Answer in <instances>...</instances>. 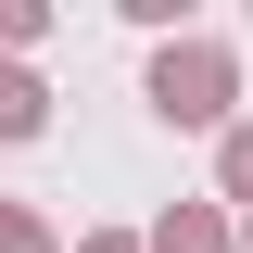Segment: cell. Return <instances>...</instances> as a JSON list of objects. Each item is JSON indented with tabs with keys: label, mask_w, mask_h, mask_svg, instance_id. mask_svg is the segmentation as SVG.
Wrapping results in <instances>:
<instances>
[{
	"label": "cell",
	"mask_w": 253,
	"mask_h": 253,
	"mask_svg": "<svg viewBox=\"0 0 253 253\" xmlns=\"http://www.w3.org/2000/svg\"><path fill=\"white\" fill-rule=\"evenodd\" d=\"M152 89H165V114H215V89H228V76H215V63H203V51H190V63H165Z\"/></svg>",
	"instance_id": "obj_1"
},
{
	"label": "cell",
	"mask_w": 253,
	"mask_h": 253,
	"mask_svg": "<svg viewBox=\"0 0 253 253\" xmlns=\"http://www.w3.org/2000/svg\"><path fill=\"white\" fill-rule=\"evenodd\" d=\"M26 126H38V89H26V76H0V139H26Z\"/></svg>",
	"instance_id": "obj_2"
},
{
	"label": "cell",
	"mask_w": 253,
	"mask_h": 253,
	"mask_svg": "<svg viewBox=\"0 0 253 253\" xmlns=\"http://www.w3.org/2000/svg\"><path fill=\"white\" fill-rule=\"evenodd\" d=\"M228 177H241V190H253V126H241V152H228Z\"/></svg>",
	"instance_id": "obj_3"
}]
</instances>
